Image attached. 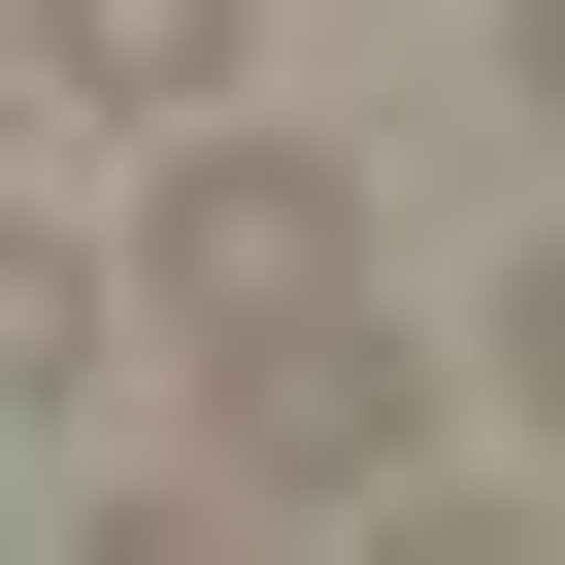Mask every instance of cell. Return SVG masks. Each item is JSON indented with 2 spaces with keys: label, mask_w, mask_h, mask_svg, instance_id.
Listing matches in <instances>:
<instances>
[{
  "label": "cell",
  "mask_w": 565,
  "mask_h": 565,
  "mask_svg": "<svg viewBox=\"0 0 565 565\" xmlns=\"http://www.w3.org/2000/svg\"><path fill=\"white\" fill-rule=\"evenodd\" d=\"M134 300H167V366H200V333H300V300H366V167H333V134H266V100H167Z\"/></svg>",
  "instance_id": "1"
},
{
  "label": "cell",
  "mask_w": 565,
  "mask_h": 565,
  "mask_svg": "<svg viewBox=\"0 0 565 565\" xmlns=\"http://www.w3.org/2000/svg\"><path fill=\"white\" fill-rule=\"evenodd\" d=\"M200 466H233V532H333V499H399V466H433V333H366V300H300V333H200Z\"/></svg>",
  "instance_id": "2"
},
{
  "label": "cell",
  "mask_w": 565,
  "mask_h": 565,
  "mask_svg": "<svg viewBox=\"0 0 565 565\" xmlns=\"http://www.w3.org/2000/svg\"><path fill=\"white\" fill-rule=\"evenodd\" d=\"M233 34H266V0H34V67H67V100H134V134H167V100H233Z\"/></svg>",
  "instance_id": "3"
},
{
  "label": "cell",
  "mask_w": 565,
  "mask_h": 565,
  "mask_svg": "<svg viewBox=\"0 0 565 565\" xmlns=\"http://www.w3.org/2000/svg\"><path fill=\"white\" fill-rule=\"evenodd\" d=\"M67 366H100V266H67V233H34V200H0V433H34V399H67Z\"/></svg>",
  "instance_id": "4"
},
{
  "label": "cell",
  "mask_w": 565,
  "mask_h": 565,
  "mask_svg": "<svg viewBox=\"0 0 565 565\" xmlns=\"http://www.w3.org/2000/svg\"><path fill=\"white\" fill-rule=\"evenodd\" d=\"M499 399H532V433H565V233H532V266H499Z\"/></svg>",
  "instance_id": "5"
},
{
  "label": "cell",
  "mask_w": 565,
  "mask_h": 565,
  "mask_svg": "<svg viewBox=\"0 0 565 565\" xmlns=\"http://www.w3.org/2000/svg\"><path fill=\"white\" fill-rule=\"evenodd\" d=\"M499 67H532V134H565V0H499Z\"/></svg>",
  "instance_id": "6"
},
{
  "label": "cell",
  "mask_w": 565,
  "mask_h": 565,
  "mask_svg": "<svg viewBox=\"0 0 565 565\" xmlns=\"http://www.w3.org/2000/svg\"><path fill=\"white\" fill-rule=\"evenodd\" d=\"M0 100H34V34H0Z\"/></svg>",
  "instance_id": "7"
}]
</instances>
